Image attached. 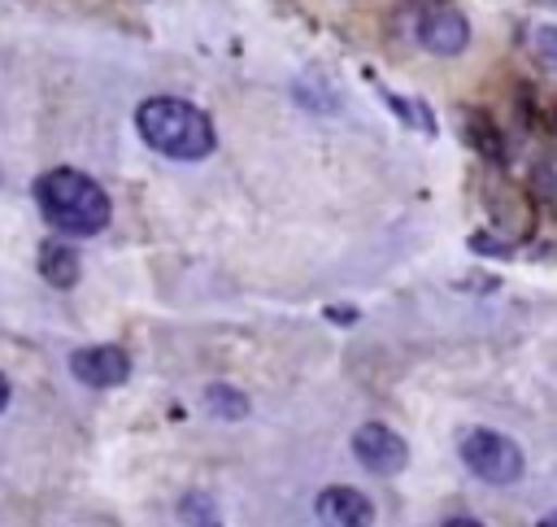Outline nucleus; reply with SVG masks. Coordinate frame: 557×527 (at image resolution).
Here are the masks:
<instances>
[{
    "label": "nucleus",
    "mask_w": 557,
    "mask_h": 527,
    "mask_svg": "<svg viewBox=\"0 0 557 527\" xmlns=\"http://www.w3.org/2000/svg\"><path fill=\"white\" fill-rule=\"evenodd\" d=\"M135 126L144 135L148 148H157L161 157H174V161H200L213 152V122L187 105V100H174V96H152L135 109Z\"/></svg>",
    "instance_id": "f257e3e1"
},
{
    "label": "nucleus",
    "mask_w": 557,
    "mask_h": 527,
    "mask_svg": "<svg viewBox=\"0 0 557 527\" xmlns=\"http://www.w3.org/2000/svg\"><path fill=\"white\" fill-rule=\"evenodd\" d=\"M35 200H39V213L65 235H96L109 222L104 187L78 170H65V166L35 179Z\"/></svg>",
    "instance_id": "f03ea898"
},
{
    "label": "nucleus",
    "mask_w": 557,
    "mask_h": 527,
    "mask_svg": "<svg viewBox=\"0 0 557 527\" xmlns=\"http://www.w3.org/2000/svg\"><path fill=\"white\" fill-rule=\"evenodd\" d=\"M461 462L470 466V475H479L483 483H496V488L522 479V449L505 431H487V427L470 431L461 440Z\"/></svg>",
    "instance_id": "7ed1b4c3"
},
{
    "label": "nucleus",
    "mask_w": 557,
    "mask_h": 527,
    "mask_svg": "<svg viewBox=\"0 0 557 527\" xmlns=\"http://www.w3.org/2000/svg\"><path fill=\"white\" fill-rule=\"evenodd\" d=\"M352 457H357L370 475H396V470H405V462H409V444H405L392 427L366 422V427L352 431Z\"/></svg>",
    "instance_id": "20e7f679"
},
{
    "label": "nucleus",
    "mask_w": 557,
    "mask_h": 527,
    "mask_svg": "<svg viewBox=\"0 0 557 527\" xmlns=\"http://www.w3.org/2000/svg\"><path fill=\"white\" fill-rule=\"evenodd\" d=\"M70 370L87 388H117L131 375V357L122 348H113V344H91V348L70 353Z\"/></svg>",
    "instance_id": "39448f33"
},
{
    "label": "nucleus",
    "mask_w": 557,
    "mask_h": 527,
    "mask_svg": "<svg viewBox=\"0 0 557 527\" xmlns=\"http://www.w3.org/2000/svg\"><path fill=\"white\" fill-rule=\"evenodd\" d=\"M418 44L435 57H457L470 44V22L457 9H431L418 22Z\"/></svg>",
    "instance_id": "423d86ee"
},
{
    "label": "nucleus",
    "mask_w": 557,
    "mask_h": 527,
    "mask_svg": "<svg viewBox=\"0 0 557 527\" xmlns=\"http://www.w3.org/2000/svg\"><path fill=\"white\" fill-rule=\"evenodd\" d=\"M318 518L322 523H335V527H366L374 518V505H370L366 492L335 483V488H322L318 492Z\"/></svg>",
    "instance_id": "0eeeda50"
},
{
    "label": "nucleus",
    "mask_w": 557,
    "mask_h": 527,
    "mask_svg": "<svg viewBox=\"0 0 557 527\" xmlns=\"http://www.w3.org/2000/svg\"><path fill=\"white\" fill-rule=\"evenodd\" d=\"M78 270H83V261H78V253H74L70 244L48 240V244L39 248V274H44L52 287H74V283H78Z\"/></svg>",
    "instance_id": "6e6552de"
},
{
    "label": "nucleus",
    "mask_w": 557,
    "mask_h": 527,
    "mask_svg": "<svg viewBox=\"0 0 557 527\" xmlns=\"http://www.w3.org/2000/svg\"><path fill=\"white\" fill-rule=\"evenodd\" d=\"M205 405H209L218 418H231V422L248 414V396L235 392V388H226V383H209V388H205Z\"/></svg>",
    "instance_id": "1a4fd4ad"
},
{
    "label": "nucleus",
    "mask_w": 557,
    "mask_h": 527,
    "mask_svg": "<svg viewBox=\"0 0 557 527\" xmlns=\"http://www.w3.org/2000/svg\"><path fill=\"white\" fill-rule=\"evenodd\" d=\"M383 100H387V105H392V109H396V113H400V118H405L409 126H422L426 135L435 131V118L426 113V105H409V100H400L396 91H383Z\"/></svg>",
    "instance_id": "9d476101"
},
{
    "label": "nucleus",
    "mask_w": 557,
    "mask_h": 527,
    "mask_svg": "<svg viewBox=\"0 0 557 527\" xmlns=\"http://www.w3.org/2000/svg\"><path fill=\"white\" fill-rule=\"evenodd\" d=\"M178 518H183V523H218L213 501H205V497H187V501L178 505Z\"/></svg>",
    "instance_id": "9b49d317"
},
{
    "label": "nucleus",
    "mask_w": 557,
    "mask_h": 527,
    "mask_svg": "<svg viewBox=\"0 0 557 527\" xmlns=\"http://www.w3.org/2000/svg\"><path fill=\"white\" fill-rule=\"evenodd\" d=\"M535 57L557 70V26H535Z\"/></svg>",
    "instance_id": "f8f14e48"
},
{
    "label": "nucleus",
    "mask_w": 557,
    "mask_h": 527,
    "mask_svg": "<svg viewBox=\"0 0 557 527\" xmlns=\"http://www.w3.org/2000/svg\"><path fill=\"white\" fill-rule=\"evenodd\" d=\"M9 405V383H4V375H0V409Z\"/></svg>",
    "instance_id": "ddd939ff"
}]
</instances>
